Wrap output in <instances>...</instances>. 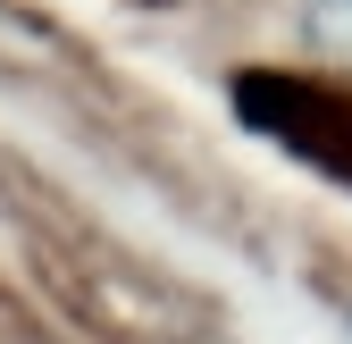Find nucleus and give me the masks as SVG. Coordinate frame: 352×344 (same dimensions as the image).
I'll return each mask as SVG.
<instances>
[{"instance_id": "nucleus-1", "label": "nucleus", "mask_w": 352, "mask_h": 344, "mask_svg": "<svg viewBox=\"0 0 352 344\" xmlns=\"http://www.w3.org/2000/svg\"><path fill=\"white\" fill-rule=\"evenodd\" d=\"M302 34H311L327 59L352 67V0H302Z\"/></svg>"}]
</instances>
